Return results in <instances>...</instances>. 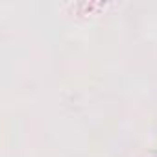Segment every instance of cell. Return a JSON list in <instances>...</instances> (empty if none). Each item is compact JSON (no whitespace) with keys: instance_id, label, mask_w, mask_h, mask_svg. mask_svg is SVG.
<instances>
[]
</instances>
